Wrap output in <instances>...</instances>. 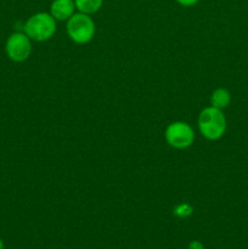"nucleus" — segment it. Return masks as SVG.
<instances>
[{
  "label": "nucleus",
  "mask_w": 248,
  "mask_h": 249,
  "mask_svg": "<svg viewBox=\"0 0 248 249\" xmlns=\"http://www.w3.org/2000/svg\"><path fill=\"white\" fill-rule=\"evenodd\" d=\"M199 133L209 141H216L223 138L226 131V118L221 109L215 107H206L199 112L197 119Z\"/></svg>",
  "instance_id": "1"
},
{
  "label": "nucleus",
  "mask_w": 248,
  "mask_h": 249,
  "mask_svg": "<svg viewBox=\"0 0 248 249\" xmlns=\"http://www.w3.org/2000/svg\"><path fill=\"white\" fill-rule=\"evenodd\" d=\"M56 19L50 12H36L32 15L23 26V32L34 41H46L53 38L57 29Z\"/></svg>",
  "instance_id": "2"
},
{
  "label": "nucleus",
  "mask_w": 248,
  "mask_h": 249,
  "mask_svg": "<svg viewBox=\"0 0 248 249\" xmlns=\"http://www.w3.org/2000/svg\"><path fill=\"white\" fill-rule=\"evenodd\" d=\"M66 29L71 40L79 45L90 43L96 32L94 19L90 17V15L83 12H75L67 21Z\"/></svg>",
  "instance_id": "3"
},
{
  "label": "nucleus",
  "mask_w": 248,
  "mask_h": 249,
  "mask_svg": "<svg viewBox=\"0 0 248 249\" xmlns=\"http://www.w3.org/2000/svg\"><path fill=\"white\" fill-rule=\"evenodd\" d=\"M168 145L177 150H186L195 141V131L186 122L177 121L167 126L164 133Z\"/></svg>",
  "instance_id": "4"
},
{
  "label": "nucleus",
  "mask_w": 248,
  "mask_h": 249,
  "mask_svg": "<svg viewBox=\"0 0 248 249\" xmlns=\"http://www.w3.org/2000/svg\"><path fill=\"white\" fill-rule=\"evenodd\" d=\"M5 53L14 62H24L32 53V40L24 32H15L5 43Z\"/></svg>",
  "instance_id": "5"
},
{
  "label": "nucleus",
  "mask_w": 248,
  "mask_h": 249,
  "mask_svg": "<svg viewBox=\"0 0 248 249\" xmlns=\"http://www.w3.org/2000/svg\"><path fill=\"white\" fill-rule=\"evenodd\" d=\"M75 10L74 0H53L50 5V15L56 21H68Z\"/></svg>",
  "instance_id": "6"
},
{
  "label": "nucleus",
  "mask_w": 248,
  "mask_h": 249,
  "mask_svg": "<svg viewBox=\"0 0 248 249\" xmlns=\"http://www.w3.org/2000/svg\"><path fill=\"white\" fill-rule=\"evenodd\" d=\"M231 102V95L229 92V90H226L225 88H218V89L214 90L211 95V106L215 107V108L221 109L230 105Z\"/></svg>",
  "instance_id": "7"
},
{
  "label": "nucleus",
  "mask_w": 248,
  "mask_h": 249,
  "mask_svg": "<svg viewBox=\"0 0 248 249\" xmlns=\"http://www.w3.org/2000/svg\"><path fill=\"white\" fill-rule=\"evenodd\" d=\"M78 12L87 15L96 14L104 5V0H74Z\"/></svg>",
  "instance_id": "8"
},
{
  "label": "nucleus",
  "mask_w": 248,
  "mask_h": 249,
  "mask_svg": "<svg viewBox=\"0 0 248 249\" xmlns=\"http://www.w3.org/2000/svg\"><path fill=\"white\" fill-rule=\"evenodd\" d=\"M192 213H194V208L189 203H180L173 209V214L179 219L189 218Z\"/></svg>",
  "instance_id": "9"
},
{
  "label": "nucleus",
  "mask_w": 248,
  "mask_h": 249,
  "mask_svg": "<svg viewBox=\"0 0 248 249\" xmlns=\"http://www.w3.org/2000/svg\"><path fill=\"white\" fill-rule=\"evenodd\" d=\"M199 0H177V4L182 7H192L196 4H198Z\"/></svg>",
  "instance_id": "10"
},
{
  "label": "nucleus",
  "mask_w": 248,
  "mask_h": 249,
  "mask_svg": "<svg viewBox=\"0 0 248 249\" xmlns=\"http://www.w3.org/2000/svg\"><path fill=\"white\" fill-rule=\"evenodd\" d=\"M187 249H204V246L203 243L199 242V241H191V242L189 243Z\"/></svg>",
  "instance_id": "11"
},
{
  "label": "nucleus",
  "mask_w": 248,
  "mask_h": 249,
  "mask_svg": "<svg viewBox=\"0 0 248 249\" xmlns=\"http://www.w3.org/2000/svg\"><path fill=\"white\" fill-rule=\"evenodd\" d=\"M5 248V243L4 241H2V238L0 237V249H4Z\"/></svg>",
  "instance_id": "12"
}]
</instances>
